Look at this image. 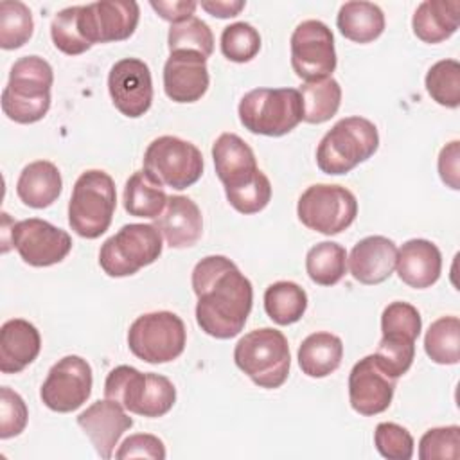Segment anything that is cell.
Wrapping results in <instances>:
<instances>
[{
	"label": "cell",
	"mask_w": 460,
	"mask_h": 460,
	"mask_svg": "<svg viewBox=\"0 0 460 460\" xmlns=\"http://www.w3.org/2000/svg\"><path fill=\"white\" fill-rule=\"evenodd\" d=\"M190 280L199 329L217 340L237 336L250 316L253 288L235 262L225 255H207L194 266Z\"/></svg>",
	"instance_id": "obj_1"
},
{
	"label": "cell",
	"mask_w": 460,
	"mask_h": 460,
	"mask_svg": "<svg viewBox=\"0 0 460 460\" xmlns=\"http://www.w3.org/2000/svg\"><path fill=\"white\" fill-rule=\"evenodd\" d=\"M54 72L40 56H23L11 66L2 92V111L18 124L41 120L50 108Z\"/></svg>",
	"instance_id": "obj_2"
},
{
	"label": "cell",
	"mask_w": 460,
	"mask_h": 460,
	"mask_svg": "<svg viewBox=\"0 0 460 460\" xmlns=\"http://www.w3.org/2000/svg\"><path fill=\"white\" fill-rule=\"evenodd\" d=\"M104 397L117 401L129 413L156 419L176 402L174 385L160 374L140 372L129 365L115 367L104 381Z\"/></svg>",
	"instance_id": "obj_3"
},
{
	"label": "cell",
	"mask_w": 460,
	"mask_h": 460,
	"mask_svg": "<svg viewBox=\"0 0 460 460\" xmlns=\"http://www.w3.org/2000/svg\"><path fill=\"white\" fill-rule=\"evenodd\" d=\"M379 147V133L365 117L340 119L316 147V165L325 174H347L367 162Z\"/></svg>",
	"instance_id": "obj_4"
},
{
	"label": "cell",
	"mask_w": 460,
	"mask_h": 460,
	"mask_svg": "<svg viewBox=\"0 0 460 460\" xmlns=\"http://www.w3.org/2000/svg\"><path fill=\"white\" fill-rule=\"evenodd\" d=\"M234 361L257 386L280 388L291 367L288 340L273 327L253 329L235 343Z\"/></svg>",
	"instance_id": "obj_5"
},
{
	"label": "cell",
	"mask_w": 460,
	"mask_h": 460,
	"mask_svg": "<svg viewBox=\"0 0 460 460\" xmlns=\"http://www.w3.org/2000/svg\"><path fill=\"white\" fill-rule=\"evenodd\" d=\"M117 207L113 178L101 169H88L75 180L68 201V225L84 239L101 237L111 225Z\"/></svg>",
	"instance_id": "obj_6"
},
{
	"label": "cell",
	"mask_w": 460,
	"mask_h": 460,
	"mask_svg": "<svg viewBox=\"0 0 460 460\" xmlns=\"http://www.w3.org/2000/svg\"><path fill=\"white\" fill-rule=\"evenodd\" d=\"M239 120L253 135L282 137L304 120L300 92L295 88H255L237 108Z\"/></svg>",
	"instance_id": "obj_7"
},
{
	"label": "cell",
	"mask_w": 460,
	"mask_h": 460,
	"mask_svg": "<svg viewBox=\"0 0 460 460\" xmlns=\"http://www.w3.org/2000/svg\"><path fill=\"white\" fill-rule=\"evenodd\" d=\"M162 248V234L155 225L129 223L102 243L99 264L108 277H129L153 264Z\"/></svg>",
	"instance_id": "obj_8"
},
{
	"label": "cell",
	"mask_w": 460,
	"mask_h": 460,
	"mask_svg": "<svg viewBox=\"0 0 460 460\" xmlns=\"http://www.w3.org/2000/svg\"><path fill=\"white\" fill-rule=\"evenodd\" d=\"M187 343L183 320L171 311L140 314L128 331V347L146 363H169L176 359Z\"/></svg>",
	"instance_id": "obj_9"
},
{
	"label": "cell",
	"mask_w": 460,
	"mask_h": 460,
	"mask_svg": "<svg viewBox=\"0 0 460 460\" xmlns=\"http://www.w3.org/2000/svg\"><path fill=\"white\" fill-rule=\"evenodd\" d=\"M144 171L160 185L183 190L201 178L203 155L192 142L164 135L147 146Z\"/></svg>",
	"instance_id": "obj_10"
},
{
	"label": "cell",
	"mask_w": 460,
	"mask_h": 460,
	"mask_svg": "<svg viewBox=\"0 0 460 460\" xmlns=\"http://www.w3.org/2000/svg\"><path fill=\"white\" fill-rule=\"evenodd\" d=\"M296 216L309 230L336 235L354 223L358 201L356 196L341 185L314 183L298 198Z\"/></svg>",
	"instance_id": "obj_11"
},
{
	"label": "cell",
	"mask_w": 460,
	"mask_h": 460,
	"mask_svg": "<svg viewBox=\"0 0 460 460\" xmlns=\"http://www.w3.org/2000/svg\"><path fill=\"white\" fill-rule=\"evenodd\" d=\"M291 66L295 74L309 81H320L332 75L336 68V50L332 31L320 20L300 22L289 40Z\"/></svg>",
	"instance_id": "obj_12"
},
{
	"label": "cell",
	"mask_w": 460,
	"mask_h": 460,
	"mask_svg": "<svg viewBox=\"0 0 460 460\" xmlns=\"http://www.w3.org/2000/svg\"><path fill=\"white\" fill-rule=\"evenodd\" d=\"M2 230L9 232L11 244L22 261L34 268H47L61 262L72 250V237L63 228L50 225L40 217H29L13 223L11 230L2 223Z\"/></svg>",
	"instance_id": "obj_13"
},
{
	"label": "cell",
	"mask_w": 460,
	"mask_h": 460,
	"mask_svg": "<svg viewBox=\"0 0 460 460\" xmlns=\"http://www.w3.org/2000/svg\"><path fill=\"white\" fill-rule=\"evenodd\" d=\"M92 367L81 356L70 354L54 363L41 385L43 404L58 413H70L81 408L92 394Z\"/></svg>",
	"instance_id": "obj_14"
},
{
	"label": "cell",
	"mask_w": 460,
	"mask_h": 460,
	"mask_svg": "<svg viewBox=\"0 0 460 460\" xmlns=\"http://www.w3.org/2000/svg\"><path fill=\"white\" fill-rule=\"evenodd\" d=\"M140 7L133 0H102L79 5V31L88 45L124 41L133 36Z\"/></svg>",
	"instance_id": "obj_15"
},
{
	"label": "cell",
	"mask_w": 460,
	"mask_h": 460,
	"mask_svg": "<svg viewBox=\"0 0 460 460\" xmlns=\"http://www.w3.org/2000/svg\"><path fill=\"white\" fill-rule=\"evenodd\" d=\"M108 92L113 106L124 117H142L153 102V79L149 66L138 58L119 59L110 68Z\"/></svg>",
	"instance_id": "obj_16"
},
{
	"label": "cell",
	"mask_w": 460,
	"mask_h": 460,
	"mask_svg": "<svg viewBox=\"0 0 460 460\" xmlns=\"http://www.w3.org/2000/svg\"><path fill=\"white\" fill-rule=\"evenodd\" d=\"M394 392L395 379L379 368L372 354L352 367L349 374V401L359 415L372 417L388 410Z\"/></svg>",
	"instance_id": "obj_17"
},
{
	"label": "cell",
	"mask_w": 460,
	"mask_h": 460,
	"mask_svg": "<svg viewBox=\"0 0 460 460\" xmlns=\"http://www.w3.org/2000/svg\"><path fill=\"white\" fill-rule=\"evenodd\" d=\"M77 424L90 438L95 453L108 460L113 456V449L120 437L133 426V419L117 401L102 399L81 411L77 415Z\"/></svg>",
	"instance_id": "obj_18"
},
{
	"label": "cell",
	"mask_w": 460,
	"mask_h": 460,
	"mask_svg": "<svg viewBox=\"0 0 460 460\" xmlns=\"http://www.w3.org/2000/svg\"><path fill=\"white\" fill-rule=\"evenodd\" d=\"M207 58L190 52H171L164 65V92L174 102H196L208 90Z\"/></svg>",
	"instance_id": "obj_19"
},
{
	"label": "cell",
	"mask_w": 460,
	"mask_h": 460,
	"mask_svg": "<svg viewBox=\"0 0 460 460\" xmlns=\"http://www.w3.org/2000/svg\"><path fill=\"white\" fill-rule=\"evenodd\" d=\"M212 160L225 192L237 190L261 174L252 147L235 133H221L216 138L212 146Z\"/></svg>",
	"instance_id": "obj_20"
},
{
	"label": "cell",
	"mask_w": 460,
	"mask_h": 460,
	"mask_svg": "<svg viewBox=\"0 0 460 460\" xmlns=\"http://www.w3.org/2000/svg\"><path fill=\"white\" fill-rule=\"evenodd\" d=\"M397 246L385 235H368L354 244L347 257V266L354 280L376 286L390 279L395 270Z\"/></svg>",
	"instance_id": "obj_21"
},
{
	"label": "cell",
	"mask_w": 460,
	"mask_h": 460,
	"mask_svg": "<svg viewBox=\"0 0 460 460\" xmlns=\"http://www.w3.org/2000/svg\"><path fill=\"white\" fill-rule=\"evenodd\" d=\"M171 248H190L203 234L199 207L187 196H169L164 212L153 223Z\"/></svg>",
	"instance_id": "obj_22"
},
{
	"label": "cell",
	"mask_w": 460,
	"mask_h": 460,
	"mask_svg": "<svg viewBox=\"0 0 460 460\" xmlns=\"http://www.w3.org/2000/svg\"><path fill=\"white\" fill-rule=\"evenodd\" d=\"M395 270L399 279L415 289L431 288L442 271V255L428 239H410L397 250Z\"/></svg>",
	"instance_id": "obj_23"
},
{
	"label": "cell",
	"mask_w": 460,
	"mask_h": 460,
	"mask_svg": "<svg viewBox=\"0 0 460 460\" xmlns=\"http://www.w3.org/2000/svg\"><path fill=\"white\" fill-rule=\"evenodd\" d=\"M41 350L40 331L23 318H11L0 329V370L18 374L29 367Z\"/></svg>",
	"instance_id": "obj_24"
},
{
	"label": "cell",
	"mask_w": 460,
	"mask_h": 460,
	"mask_svg": "<svg viewBox=\"0 0 460 460\" xmlns=\"http://www.w3.org/2000/svg\"><path fill=\"white\" fill-rule=\"evenodd\" d=\"M63 180L59 169L49 160L27 164L16 181L20 201L31 208H47L61 194Z\"/></svg>",
	"instance_id": "obj_25"
},
{
	"label": "cell",
	"mask_w": 460,
	"mask_h": 460,
	"mask_svg": "<svg viewBox=\"0 0 460 460\" xmlns=\"http://www.w3.org/2000/svg\"><path fill=\"white\" fill-rule=\"evenodd\" d=\"M460 23V0H424L413 13V34L429 45L451 38Z\"/></svg>",
	"instance_id": "obj_26"
},
{
	"label": "cell",
	"mask_w": 460,
	"mask_h": 460,
	"mask_svg": "<svg viewBox=\"0 0 460 460\" xmlns=\"http://www.w3.org/2000/svg\"><path fill=\"white\" fill-rule=\"evenodd\" d=\"M343 359V341L332 332H313L298 347V367L309 377L331 376Z\"/></svg>",
	"instance_id": "obj_27"
},
{
	"label": "cell",
	"mask_w": 460,
	"mask_h": 460,
	"mask_svg": "<svg viewBox=\"0 0 460 460\" xmlns=\"http://www.w3.org/2000/svg\"><path fill=\"white\" fill-rule=\"evenodd\" d=\"M340 32L354 43H370L385 31V14L372 2H345L336 16Z\"/></svg>",
	"instance_id": "obj_28"
},
{
	"label": "cell",
	"mask_w": 460,
	"mask_h": 460,
	"mask_svg": "<svg viewBox=\"0 0 460 460\" xmlns=\"http://www.w3.org/2000/svg\"><path fill=\"white\" fill-rule=\"evenodd\" d=\"M167 199L164 185L155 181L144 169L135 171L124 185L122 201L129 216L156 219L164 212Z\"/></svg>",
	"instance_id": "obj_29"
},
{
	"label": "cell",
	"mask_w": 460,
	"mask_h": 460,
	"mask_svg": "<svg viewBox=\"0 0 460 460\" xmlns=\"http://www.w3.org/2000/svg\"><path fill=\"white\" fill-rule=\"evenodd\" d=\"M264 309L277 325H291L304 316L307 293L291 280L273 282L264 291Z\"/></svg>",
	"instance_id": "obj_30"
},
{
	"label": "cell",
	"mask_w": 460,
	"mask_h": 460,
	"mask_svg": "<svg viewBox=\"0 0 460 460\" xmlns=\"http://www.w3.org/2000/svg\"><path fill=\"white\" fill-rule=\"evenodd\" d=\"M304 120L322 124L332 119L341 104V86L334 77L309 81L300 86Z\"/></svg>",
	"instance_id": "obj_31"
},
{
	"label": "cell",
	"mask_w": 460,
	"mask_h": 460,
	"mask_svg": "<svg viewBox=\"0 0 460 460\" xmlns=\"http://www.w3.org/2000/svg\"><path fill=\"white\" fill-rule=\"evenodd\" d=\"M305 271L318 286L338 284L347 271V252L334 241L314 244L305 255Z\"/></svg>",
	"instance_id": "obj_32"
},
{
	"label": "cell",
	"mask_w": 460,
	"mask_h": 460,
	"mask_svg": "<svg viewBox=\"0 0 460 460\" xmlns=\"http://www.w3.org/2000/svg\"><path fill=\"white\" fill-rule=\"evenodd\" d=\"M424 350L437 365H456L460 361V320L440 316L424 336Z\"/></svg>",
	"instance_id": "obj_33"
},
{
	"label": "cell",
	"mask_w": 460,
	"mask_h": 460,
	"mask_svg": "<svg viewBox=\"0 0 460 460\" xmlns=\"http://www.w3.org/2000/svg\"><path fill=\"white\" fill-rule=\"evenodd\" d=\"M34 32L31 9L20 0L0 2V47L14 50L23 47Z\"/></svg>",
	"instance_id": "obj_34"
},
{
	"label": "cell",
	"mask_w": 460,
	"mask_h": 460,
	"mask_svg": "<svg viewBox=\"0 0 460 460\" xmlns=\"http://www.w3.org/2000/svg\"><path fill=\"white\" fill-rule=\"evenodd\" d=\"M428 95L440 106H460V63L456 59H440L426 74Z\"/></svg>",
	"instance_id": "obj_35"
},
{
	"label": "cell",
	"mask_w": 460,
	"mask_h": 460,
	"mask_svg": "<svg viewBox=\"0 0 460 460\" xmlns=\"http://www.w3.org/2000/svg\"><path fill=\"white\" fill-rule=\"evenodd\" d=\"M167 47L171 52L190 50L210 58L214 52V34L201 18L190 16L171 25L167 32Z\"/></svg>",
	"instance_id": "obj_36"
},
{
	"label": "cell",
	"mask_w": 460,
	"mask_h": 460,
	"mask_svg": "<svg viewBox=\"0 0 460 460\" xmlns=\"http://www.w3.org/2000/svg\"><path fill=\"white\" fill-rule=\"evenodd\" d=\"M261 50V34L259 31L246 23L235 22L223 29L221 32V52L228 61L248 63Z\"/></svg>",
	"instance_id": "obj_37"
},
{
	"label": "cell",
	"mask_w": 460,
	"mask_h": 460,
	"mask_svg": "<svg viewBox=\"0 0 460 460\" xmlns=\"http://www.w3.org/2000/svg\"><path fill=\"white\" fill-rule=\"evenodd\" d=\"M379 368L392 379L404 376L415 358V341L397 336H383L376 352L372 354Z\"/></svg>",
	"instance_id": "obj_38"
},
{
	"label": "cell",
	"mask_w": 460,
	"mask_h": 460,
	"mask_svg": "<svg viewBox=\"0 0 460 460\" xmlns=\"http://www.w3.org/2000/svg\"><path fill=\"white\" fill-rule=\"evenodd\" d=\"M77 18H79V5H72V7L61 9L50 23L52 43L58 50H61L66 56H79L92 47L81 36Z\"/></svg>",
	"instance_id": "obj_39"
},
{
	"label": "cell",
	"mask_w": 460,
	"mask_h": 460,
	"mask_svg": "<svg viewBox=\"0 0 460 460\" xmlns=\"http://www.w3.org/2000/svg\"><path fill=\"white\" fill-rule=\"evenodd\" d=\"M422 329V318L415 305L408 302H392L385 307L381 314V332L383 336H397L417 340Z\"/></svg>",
	"instance_id": "obj_40"
},
{
	"label": "cell",
	"mask_w": 460,
	"mask_h": 460,
	"mask_svg": "<svg viewBox=\"0 0 460 460\" xmlns=\"http://www.w3.org/2000/svg\"><path fill=\"white\" fill-rule=\"evenodd\" d=\"M420 460H458L460 458V428L440 426L428 429L419 440Z\"/></svg>",
	"instance_id": "obj_41"
},
{
	"label": "cell",
	"mask_w": 460,
	"mask_h": 460,
	"mask_svg": "<svg viewBox=\"0 0 460 460\" xmlns=\"http://www.w3.org/2000/svg\"><path fill=\"white\" fill-rule=\"evenodd\" d=\"M374 444L388 460H410L413 456V437L395 422H379L374 431Z\"/></svg>",
	"instance_id": "obj_42"
},
{
	"label": "cell",
	"mask_w": 460,
	"mask_h": 460,
	"mask_svg": "<svg viewBox=\"0 0 460 460\" xmlns=\"http://www.w3.org/2000/svg\"><path fill=\"white\" fill-rule=\"evenodd\" d=\"M228 203L241 214H257L262 208H266V205L271 199V183L268 180V176L261 171V174L248 185L237 189V190H230L225 192Z\"/></svg>",
	"instance_id": "obj_43"
},
{
	"label": "cell",
	"mask_w": 460,
	"mask_h": 460,
	"mask_svg": "<svg viewBox=\"0 0 460 460\" xmlns=\"http://www.w3.org/2000/svg\"><path fill=\"white\" fill-rule=\"evenodd\" d=\"M29 420V410L20 394L7 386L0 388V438L18 437Z\"/></svg>",
	"instance_id": "obj_44"
},
{
	"label": "cell",
	"mask_w": 460,
	"mask_h": 460,
	"mask_svg": "<svg viewBox=\"0 0 460 460\" xmlns=\"http://www.w3.org/2000/svg\"><path fill=\"white\" fill-rule=\"evenodd\" d=\"M115 456L119 460H126V458L164 460L165 458V446L156 435L135 433V435H129L120 444V447L115 451Z\"/></svg>",
	"instance_id": "obj_45"
},
{
	"label": "cell",
	"mask_w": 460,
	"mask_h": 460,
	"mask_svg": "<svg viewBox=\"0 0 460 460\" xmlns=\"http://www.w3.org/2000/svg\"><path fill=\"white\" fill-rule=\"evenodd\" d=\"M440 180L453 190L460 189V142L453 140L440 149L438 155Z\"/></svg>",
	"instance_id": "obj_46"
},
{
	"label": "cell",
	"mask_w": 460,
	"mask_h": 460,
	"mask_svg": "<svg viewBox=\"0 0 460 460\" xmlns=\"http://www.w3.org/2000/svg\"><path fill=\"white\" fill-rule=\"evenodd\" d=\"M149 5L156 11V14L160 18L171 22V25L194 16V11L198 7V4L194 0H172V2L151 0Z\"/></svg>",
	"instance_id": "obj_47"
},
{
	"label": "cell",
	"mask_w": 460,
	"mask_h": 460,
	"mask_svg": "<svg viewBox=\"0 0 460 460\" xmlns=\"http://www.w3.org/2000/svg\"><path fill=\"white\" fill-rule=\"evenodd\" d=\"M201 9L216 18H234L237 16L246 2L243 0H201Z\"/></svg>",
	"instance_id": "obj_48"
}]
</instances>
